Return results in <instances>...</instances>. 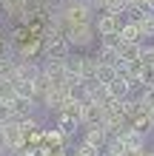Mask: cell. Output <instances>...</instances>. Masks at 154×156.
<instances>
[{"mask_svg": "<svg viewBox=\"0 0 154 156\" xmlns=\"http://www.w3.org/2000/svg\"><path fill=\"white\" fill-rule=\"evenodd\" d=\"M60 17H63V26H83V23H94L97 17V9L88 3V0H66L60 3Z\"/></svg>", "mask_w": 154, "mask_h": 156, "instance_id": "1", "label": "cell"}, {"mask_svg": "<svg viewBox=\"0 0 154 156\" xmlns=\"http://www.w3.org/2000/svg\"><path fill=\"white\" fill-rule=\"evenodd\" d=\"M66 40L69 45L74 51H86V48H92V45L100 40L97 37V31H94V23H83V26H66Z\"/></svg>", "mask_w": 154, "mask_h": 156, "instance_id": "2", "label": "cell"}, {"mask_svg": "<svg viewBox=\"0 0 154 156\" xmlns=\"http://www.w3.org/2000/svg\"><path fill=\"white\" fill-rule=\"evenodd\" d=\"M120 26H123V17L120 14H111V12H97L94 17V31H97V37H114L117 31H120Z\"/></svg>", "mask_w": 154, "mask_h": 156, "instance_id": "3", "label": "cell"}, {"mask_svg": "<svg viewBox=\"0 0 154 156\" xmlns=\"http://www.w3.org/2000/svg\"><path fill=\"white\" fill-rule=\"evenodd\" d=\"M117 40H120V43H146V37H143V31H140V26H137L134 17L123 20L120 31H117Z\"/></svg>", "mask_w": 154, "mask_h": 156, "instance_id": "4", "label": "cell"}, {"mask_svg": "<svg viewBox=\"0 0 154 156\" xmlns=\"http://www.w3.org/2000/svg\"><path fill=\"white\" fill-rule=\"evenodd\" d=\"M14 97L29 99V102H37V91H34L32 80H14Z\"/></svg>", "mask_w": 154, "mask_h": 156, "instance_id": "5", "label": "cell"}, {"mask_svg": "<svg viewBox=\"0 0 154 156\" xmlns=\"http://www.w3.org/2000/svg\"><path fill=\"white\" fill-rule=\"evenodd\" d=\"M134 20H137L143 37H146V40H154V12H143V14L134 17Z\"/></svg>", "mask_w": 154, "mask_h": 156, "instance_id": "6", "label": "cell"}, {"mask_svg": "<svg viewBox=\"0 0 154 156\" xmlns=\"http://www.w3.org/2000/svg\"><path fill=\"white\" fill-rule=\"evenodd\" d=\"M106 12H111V14H129L131 12V6H129V0H108L106 3Z\"/></svg>", "mask_w": 154, "mask_h": 156, "instance_id": "7", "label": "cell"}, {"mask_svg": "<svg viewBox=\"0 0 154 156\" xmlns=\"http://www.w3.org/2000/svg\"><path fill=\"white\" fill-rule=\"evenodd\" d=\"M0 99L3 102L14 99V80H0Z\"/></svg>", "mask_w": 154, "mask_h": 156, "instance_id": "8", "label": "cell"}, {"mask_svg": "<svg viewBox=\"0 0 154 156\" xmlns=\"http://www.w3.org/2000/svg\"><path fill=\"white\" fill-rule=\"evenodd\" d=\"M12 119H14V111H12V102H3V99H0V125L12 122Z\"/></svg>", "mask_w": 154, "mask_h": 156, "instance_id": "9", "label": "cell"}, {"mask_svg": "<svg viewBox=\"0 0 154 156\" xmlns=\"http://www.w3.org/2000/svg\"><path fill=\"white\" fill-rule=\"evenodd\" d=\"M88 3H92V6L97 9V12H103V9H106V3H108V0H88Z\"/></svg>", "mask_w": 154, "mask_h": 156, "instance_id": "10", "label": "cell"}]
</instances>
